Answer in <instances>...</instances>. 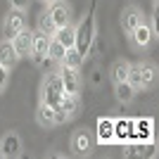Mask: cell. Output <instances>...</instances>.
<instances>
[{"instance_id": "cell-1", "label": "cell", "mask_w": 159, "mask_h": 159, "mask_svg": "<svg viewBox=\"0 0 159 159\" xmlns=\"http://www.w3.org/2000/svg\"><path fill=\"white\" fill-rule=\"evenodd\" d=\"M93 43H95V0H93V7L88 10V14L79 21V26L74 29V48L83 57L90 55Z\"/></svg>"}, {"instance_id": "cell-2", "label": "cell", "mask_w": 159, "mask_h": 159, "mask_svg": "<svg viewBox=\"0 0 159 159\" xmlns=\"http://www.w3.org/2000/svg\"><path fill=\"white\" fill-rule=\"evenodd\" d=\"M64 98V86H62L60 74H48L40 88V102H45L50 107H57Z\"/></svg>"}, {"instance_id": "cell-3", "label": "cell", "mask_w": 159, "mask_h": 159, "mask_svg": "<svg viewBox=\"0 0 159 159\" xmlns=\"http://www.w3.org/2000/svg\"><path fill=\"white\" fill-rule=\"evenodd\" d=\"M26 26H29L26 10H14V7H10V12L5 14V21H2V38L12 40L17 33L24 31Z\"/></svg>"}, {"instance_id": "cell-4", "label": "cell", "mask_w": 159, "mask_h": 159, "mask_svg": "<svg viewBox=\"0 0 159 159\" xmlns=\"http://www.w3.org/2000/svg\"><path fill=\"white\" fill-rule=\"evenodd\" d=\"M60 79L64 86V95H79L81 93V69L79 66H66L60 64Z\"/></svg>"}, {"instance_id": "cell-5", "label": "cell", "mask_w": 159, "mask_h": 159, "mask_svg": "<svg viewBox=\"0 0 159 159\" xmlns=\"http://www.w3.org/2000/svg\"><path fill=\"white\" fill-rule=\"evenodd\" d=\"M69 145H71V154H79V157H86V154L93 152V135L88 128H79V131H74L71 140H69Z\"/></svg>"}, {"instance_id": "cell-6", "label": "cell", "mask_w": 159, "mask_h": 159, "mask_svg": "<svg viewBox=\"0 0 159 159\" xmlns=\"http://www.w3.org/2000/svg\"><path fill=\"white\" fill-rule=\"evenodd\" d=\"M48 45H50V36L36 31L31 38V50H29V57H31L36 64H43L48 60Z\"/></svg>"}, {"instance_id": "cell-7", "label": "cell", "mask_w": 159, "mask_h": 159, "mask_svg": "<svg viewBox=\"0 0 159 159\" xmlns=\"http://www.w3.org/2000/svg\"><path fill=\"white\" fill-rule=\"evenodd\" d=\"M48 14L52 17L55 26H66V24H71V7L66 5L64 0H55V2H50L48 5Z\"/></svg>"}, {"instance_id": "cell-8", "label": "cell", "mask_w": 159, "mask_h": 159, "mask_svg": "<svg viewBox=\"0 0 159 159\" xmlns=\"http://www.w3.org/2000/svg\"><path fill=\"white\" fill-rule=\"evenodd\" d=\"M128 36H131L133 45L138 48V50H145V48L152 45V40H154V36H157V33L152 31V26H150V24H145V21H143V24H138V26L128 33Z\"/></svg>"}, {"instance_id": "cell-9", "label": "cell", "mask_w": 159, "mask_h": 159, "mask_svg": "<svg viewBox=\"0 0 159 159\" xmlns=\"http://www.w3.org/2000/svg\"><path fill=\"white\" fill-rule=\"evenodd\" d=\"M0 150H2V157H5V159L21 157V138L14 131L5 133V135L0 138Z\"/></svg>"}, {"instance_id": "cell-10", "label": "cell", "mask_w": 159, "mask_h": 159, "mask_svg": "<svg viewBox=\"0 0 159 159\" xmlns=\"http://www.w3.org/2000/svg\"><path fill=\"white\" fill-rule=\"evenodd\" d=\"M143 21H145V17H143V10H140V7L128 5V7L121 10V29L126 33H131L133 29L138 26V24H143Z\"/></svg>"}, {"instance_id": "cell-11", "label": "cell", "mask_w": 159, "mask_h": 159, "mask_svg": "<svg viewBox=\"0 0 159 159\" xmlns=\"http://www.w3.org/2000/svg\"><path fill=\"white\" fill-rule=\"evenodd\" d=\"M31 38H33V31H29V26L24 29V31H19V33L12 38V48H14V52H17V57H19V60L29 57V50H31Z\"/></svg>"}, {"instance_id": "cell-12", "label": "cell", "mask_w": 159, "mask_h": 159, "mask_svg": "<svg viewBox=\"0 0 159 159\" xmlns=\"http://www.w3.org/2000/svg\"><path fill=\"white\" fill-rule=\"evenodd\" d=\"M95 140H98L100 145H109V143H114V121L112 119H107V116H100V119H98Z\"/></svg>"}, {"instance_id": "cell-13", "label": "cell", "mask_w": 159, "mask_h": 159, "mask_svg": "<svg viewBox=\"0 0 159 159\" xmlns=\"http://www.w3.org/2000/svg\"><path fill=\"white\" fill-rule=\"evenodd\" d=\"M126 140H135L133 121H128V119L114 121V143H126Z\"/></svg>"}, {"instance_id": "cell-14", "label": "cell", "mask_w": 159, "mask_h": 159, "mask_svg": "<svg viewBox=\"0 0 159 159\" xmlns=\"http://www.w3.org/2000/svg\"><path fill=\"white\" fill-rule=\"evenodd\" d=\"M17 62H19V57H17V52H14V48H12V40L2 38L0 40V64L12 69Z\"/></svg>"}, {"instance_id": "cell-15", "label": "cell", "mask_w": 159, "mask_h": 159, "mask_svg": "<svg viewBox=\"0 0 159 159\" xmlns=\"http://www.w3.org/2000/svg\"><path fill=\"white\" fill-rule=\"evenodd\" d=\"M36 119H38V124H40L43 128L55 126V107L45 105V102H40V105H38V112H36Z\"/></svg>"}, {"instance_id": "cell-16", "label": "cell", "mask_w": 159, "mask_h": 159, "mask_svg": "<svg viewBox=\"0 0 159 159\" xmlns=\"http://www.w3.org/2000/svg\"><path fill=\"white\" fill-rule=\"evenodd\" d=\"M64 52H66V48L62 45L60 40L50 38V45H48V60L45 62H55V64H60L62 57H64Z\"/></svg>"}, {"instance_id": "cell-17", "label": "cell", "mask_w": 159, "mask_h": 159, "mask_svg": "<svg viewBox=\"0 0 159 159\" xmlns=\"http://www.w3.org/2000/svg\"><path fill=\"white\" fill-rule=\"evenodd\" d=\"M52 38H57L64 48H74V26H71V24H66V26H60L57 31H55Z\"/></svg>"}, {"instance_id": "cell-18", "label": "cell", "mask_w": 159, "mask_h": 159, "mask_svg": "<svg viewBox=\"0 0 159 159\" xmlns=\"http://www.w3.org/2000/svg\"><path fill=\"white\" fill-rule=\"evenodd\" d=\"M83 55L76 50V48H66V52H64V57H62V62L60 64H66V66H79L81 69V64H83Z\"/></svg>"}, {"instance_id": "cell-19", "label": "cell", "mask_w": 159, "mask_h": 159, "mask_svg": "<svg viewBox=\"0 0 159 159\" xmlns=\"http://www.w3.org/2000/svg\"><path fill=\"white\" fill-rule=\"evenodd\" d=\"M133 98H135L133 86L128 81H119V83H116V100H119V102H131Z\"/></svg>"}, {"instance_id": "cell-20", "label": "cell", "mask_w": 159, "mask_h": 159, "mask_svg": "<svg viewBox=\"0 0 159 159\" xmlns=\"http://www.w3.org/2000/svg\"><path fill=\"white\" fill-rule=\"evenodd\" d=\"M140 79H143V88H150L154 81H157V69H154L152 64L143 62V64H140Z\"/></svg>"}, {"instance_id": "cell-21", "label": "cell", "mask_w": 159, "mask_h": 159, "mask_svg": "<svg viewBox=\"0 0 159 159\" xmlns=\"http://www.w3.org/2000/svg\"><path fill=\"white\" fill-rule=\"evenodd\" d=\"M38 31H40V33H45V36H50V38H52V36H55V31H57V26H55L52 17L48 14V10H45L43 14H40V19H38Z\"/></svg>"}, {"instance_id": "cell-22", "label": "cell", "mask_w": 159, "mask_h": 159, "mask_svg": "<svg viewBox=\"0 0 159 159\" xmlns=\"http://www.w3.org/2000/svg\"><path fill=\"white\" fill-rule=\"evenodd\" d=\"M128 66H131V64H128L126 60H116V62H114V66H112V79H114V83L128 79Z\"/></svg>"}, {"instance_id": "cell-23", "label": "cell", "mask_w": 159, "mask_h": 159, "mask_svg": "<svg viewBox=\"0 0 159 159\" xmlns=\"http://www.w3.org/2000/svg\"><path fill=\"white\" fill-rule=\"evenodd\" d=\"M128 83L133 86V90L138 93V90H143V79H140V64H131L128 66Z\"/></svg>"}, {"instance_id": "cell-24", "label": "cell", "mask_w": 159, "mask_h": 159, "mask_svg": "<svg viewBox=\"0 0 159 159\" xmlns=\"http://www.w3.org/2000/svg\"><path fill=\"white\" fill-rule=\"evenodd\" d=\"M7 81H10V69H7V66H2V64H0V93L5 90Z\"/></svg>"}, {"instance_id": "cell-25", "label": "cell", "mask_w": 159, "mask_h": 159, "mask_svg": "<svg viewBox=\"0 0 159 159\" xmlns=\"http://www.w3.org/2000/svg\"><path fill=\"white\" fill-rule=\"evenodd\" d=\"M29 5H31V0H10V7L14 10H29Z\"/></svg>"}, {"instance_id": "cell-26", "label": "cell", "mask_w": 159, "mask_h": 159, "mask_svg": "<svg viewBox=\"0 0 159 159\" xmlns=\"http://www.w3.org/2000/svg\"><path fill=\"white\" fill-rule=\"evenodd\" d=\"M43 2H45V5H50V2H55V0H43Z\"/></svg>"}, {"instance_id": "cell-27", "label": "cell", "mask_w": 159, "mask_h": 159, "mask_svg": "<svg viewBox=\"0 0 159 159\" xmlns=\"http://www.w3.org/2000/svg\"><path fill=\"white\" fill-rule=\"evenodd\" d=\"M0 157H2V150H0Z\"/></svg>"}]
</instances>
